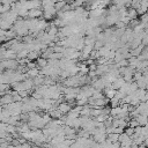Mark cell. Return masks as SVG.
<instances>
[{
  "mask_svg": "<svg viewBox=\"0 0 148 148\" xmlns=\"http://www.w3.org/2000/svg\"><path fill=\"white\" fill-rule=\"evenodd\" d=\"M28 17L30 18H37V17H40L43 16V10L40 8H36V9H30L28 10Z\"/></svg>",
  "mask_w": 148,
  "mask_h": 148,
  "instance_id": "6da1fadb",
  "label": "cell"
},
{
  "mask_svg": "<svg viewBox=\"0 0 148 148\" xmlns=\"http://www.w3.org/2000/svg\"><path fill=\"white\" fill-rule=\"evenodd\" d=\"M57 14V9L54 8V6L53 7H50V8H46V9H44V12H43V15H44V17L47 20V18H52L54 15Z\"/></svg>",
  "mask_w": 148,
  "mask_h": 148,
  "instance_id": "7a4b0ae2",
  "label": "cell"
},
{
  "mask_svg": "<svg viewBox=\"0 0 148 148\" xmlns=\"http://www.w3.org/2000/svg\"><path fill=\"white\" fill-rule=\"evenodd\" d=\"M138 15H139V14H138V12H136L135 8H132V7H131V8L127 9V16H128L131 20H135V18L138 17Z\"/></svg>",
  "mask_w": 148,
  "mask_h": 148,
  "instance_id": "3957f363",
  "label": "cell"
},
{
  "mask_svg": "<svg viewBox=\"0 0 148 148\" xmlns=\"http://www.w3.org/2000/svg\"><path fill=\"white\" fill-rule=\"evenodd\" d=\"M65 5H66V0L65 1H58V2H54V8L57 9V12H59V10H62Z\"/></svg>",
  "mask_w": 148,
  "mask_h": 148,
  "instance_id": "277c9868",
  "label": "cell"
},
{
  "mask_svg": "<svg viewBox=\"0 0 148 148\" xmlns=\"http://www.w3.org/2000/svg\"><path fill=\"white\" fill-rule=\"evenodd\" d=\"M116 90L113 89V88H109V89H106V91H105V95H106V97L108 98H112V97H114V95H116Z\"/></svg>",
  "mask_w": 148,
  "mask_h": 148,
  "instance_id": "5b68a950",
  "label": "cell"
},
{
  "mask_svg": "<svg viewBox=\"0 0 148 148\" xmlns=\"http://www.w3.org/2000/svg\"><path fill=\"white\" fill-rule=\"evenodd\" d=\"M59 111L60 112H68V111H71V106L68 105V104H65V103H62V104H60V106H59Z\"/></svg>",
  "mask_w": 148,
  "mask_h": 148,
  "instance_id": "8992f818",
  "label": "cell"
},
{
  "mask_svg": "<svg viewBox=\"0 0 148 148\" xmlns=\"http://www.w3.org/2000/svg\"><path fill=\"white\" fill-rule=\"evenodd\" d=\"M140 21H141V23H143V24H147V23H148V12H146V13H143V14L141 15Z\"/></svg>",
  "mask_w": 148,
  "mask_h": 148,
  "instance_id": "52a82bcc",
  "label": "cell"
},
{
  "mask_svg": "<svg viewBox=\"0 0 148 148\" xmlns=\"http://www.w3.org/2000/svg\"><path fill=\"white\" fill-rule=\"evenodd\" d=\"M29 74H30L31 76H36V75H38V71H37V69H31V71L29 72Z\"/></svg>",
  "mask_w": 148,
  "mask_h": 148,
  "instance_id": "ba28073f",
  "label": "cell"
},
{
  "mask_svg": "<svg viewBox=\"0 0 148 148\" xmlns=\"http://www.w3.org/2000/svg\"><path fill=\"white\" fill-rule=\"evenodd\" d=\"M133 132H134V128H133V127H130V128H127V130H126V134H127V135L132 134Z\"/></svg>",
  "mask_w": 148,
  "mask_h": 148,
  "instance_id": "9c48e42d",
  "label": "cell"
},
{
  "mask_svg": "<svg viewBox=\"0 0 148 148\" xmlns=\"http://www.w3.org/2000/svg\"><path fill=\"white\" fill-rule=\"evenodd\" d=\"M38 64H39L40 66H45V65H46V60H44V59H39V60H38Z\"/></svg>",
  "mask_w": 148,
  "mask_h": 148,
  "instance_id": "30bf717a",
  "label": "cell"
}]
</instances>
